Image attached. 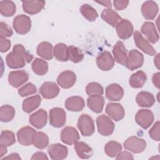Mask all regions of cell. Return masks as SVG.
<instances>
[{"mask_svg":"<svg viewBox=\"0 0 160 160\" xmlns=\"http://www.w3.org/2000/svg\"><path fill=\"white\" fill-rule=\"evenodd\" d=\"M114 8L118 11H121L127 8L129 4V1L127 0H115L113 2Z\"/></svg>","mask_w":160,"mask_h":160,"instance_id":"obj_47","label":"cell"},{"mask_svg":"<svg viewBox=\"0 0 160 160\" xmlns=\"http://www.w3.org/2000/svg\"><path fill=\"white\" fill-rule=\"evenodd\" d=\"M74 144V149L79 158L81 159H89L92 156V149L88 144L78 141Z\"/></svg>","mask_w":160,"mask_h":160,"instance_id":"obj_30","label":"cell"},{"mask_svg":"<svg viewBox=\"0 0 160 160\" xmlns=\"http://www.w3.org/2000/svg\"><path fill=\"white\" fill-rule=\"evenodd\" d=\"M123 145L126 150L134 153H141L145 149L146 142L137 136H131L124 142Z\"/></svg>","mask_w":160,"mask_h":160,"instance_id":"obj_7","label":"cell"},{"mask_svg":"<svg viewBox=\"0 0 160 160\" xmlns=\"http://www.w3.org/2000/svg\"><path fill=\"white\" fill-rule=\"evenodd\" d=\"M86 92L88 95L91 96H101L103 94L104 90L102 86L98 82H92L89 83L86 88Z\"/></svg>","mask_w":160,"mask_h":160,"instance_id":"obj_42","label":"cell"},{"mask_svg":"<svg viewBox=\"0 0 160 160\" xmlns=\"http://www.w3.org/2000/svg\"><path fill=\"white\" fill-rule=\"evenodd\" d=\"M53 55L59 61H67L68 60L67 46L64 43H58L53 48Z\"/></svg>","mask_w":160,"mask_h":160,"instance_id":"obj_34","label":"cell"},{"mask_svg":"<svg viewBox=\"0 0 160 160\" xmlns=\"http://www.w3.org/2000/svg\"><path fill=\"white\" fill-rule=\"evenodd\" d=\"M134 39L136 46L144 53L149 56H155L156 54L155 49L150 44L149 41L144 38L138 31H135L134 32Z\"/></svg>","mask_w":160,"mask_h":160,"instance_id":"obj_8","label":"cell"},{"mask_svg":"<svg viewBox=\"0 0 160 160\" xmlns=\"http://www.w3.org/2000/svg\"><path fill=\"white\" fill-rule=\"evenodd\" d=\"M30 124L36 129H41L44 127L48 121L47 112L43 109H40L29 116Z\"/></svg>","mask_w":160,"mask_h":160,"instance_id":"obj_18","label":"cell"},{"mask_svg":"<svg viewBox=\"0 0 160 160\" xmlns=\"http://www.w3.org/2000/svg\"><path fill=\"white\" fill-rule=\"evenodd\" d=\"M16 11V7L14 2L12 1H1L0 12L5 17L13 16Z\"/></svg>","mask_w":160,"mask_h":160,"instance_id":"obj_33","label":"cell"},{"mask_svg":"<svg viewBox=\"0 0 160 160\" xmlns=\"http://www.w3.org/2000/svg\"><path fill=\"white\" fill-rule=\"evenodd\" d=\"M77 126L81 134L84 136H91L95 131L92 118L90 116L85 114H82L79 116Z\"/></svg>","mask_w":160,"mask_h":160,"instance_id":"obj_2","label":"cell"},{"mask_svg":"<svg viewBox=\"0 0 160 160\" xmlns=\"http://www.w3.org/2000/svg\"><path fill=\"white\" fill-rule=\"evenodd\" d=\"M98 67L102 71H109L114 65V59L110 52L105 51L98 55L96 58Z\"/></svg>","mask_w":160,"mask_h":160,"instance_id":"obj_11","label":"cell"},{"mask_svg":"<svg viewBox=\"0 0 160 160\" xmlns=\"http://www.w3.org/2000/svg\"><path fill=\"white\" fill-rule=\"evenodd\" d=\"M101 18L111 26L115 28L122 18L119 14L111 8L104 9L101 12Z\"/></svg>","mask_w":160,"mask_h":160,"instance_id":"obj_29","label":"cell"},{"mask_svg":"<svg viewBox=\"0 0 160 160\" xmlns=\"http://www.w3.org/2000/svg\"><path fill=\"white\" fill-rule=\"evenodd\" d=\"M84 106V101L81 96H71L68 98L65 101V107L70 111H81L83 109Z\"/></svg>","mask_w":160,"mask_h":160,"instance_id":"obj_25","label":"cell"},{"mask_svg":"<svg viewBox=\"0 0 160 160\" xmlns=\"http://www.w3.org/2000/svg\"><path fill=\"white\" fill-rule=\"evenodd\" d=\"M116 159H133L134 157L132 154L128 151L120 152L116 157Z\"/></svg>","mask_w":160,"mask_h":160,"instance_id":"obj_48","label":"cell"},{"mask_svg":"<svg viewBox=\"0 0 160 160\" xmlns=\"http://www.w3.org/2000/svg\"><path fill=\"white\" fill-rule=\"evenodd\" d=\"M80 136L78 131L71 126H67L63 128L61 132V140L64 144L72 145L79 141Z\"/></svg>","mask_w":160,"mask_h":160,"instance_id":"obj_15","label":"cell"},{"mask_svg":"<svg viewBox=\"0 0 160 160\" xmlns=\"http://www.w3.org/2000/svg\"><path fill=\"white\" fill-rule=\"evenodd\" d=\"M32 69L37 75H44L48 72V64L43 59L40 58H35L32 63Z\"/></svg>","mask_w":160,"mask_h":160,"instance_id":"obj_35","label":"cell"},{"mask_svg":"<svg viewBox=\"0 0 160 160\" xmlns=\"http://www.w3.org/2000/svg\"><path fill=\"white\" fill-rule=\"evenodd\" d=\"M22 9L27 14L32 15L39 13L44 7V1H22Z\"/></svg>","mask_w":160,"mask_h":160,"instance_id":"obj_24","label":"cell"},{"mask_svg":"<svg viewBox=\"0 0 160 160\" xmlns=\"http://www.w3.org/2000/svg\"><path fill=\"white\" fill-rule=\"evenodd\" d=\"M98 3L102 4L103 6L107 7L108 8H111V1H97Z\"/></svg>","mask_w":160,"mask_h":160,"instance_id":"obj_53","label":"cell"},{"mask_svg":"<svg viewBox=\"0 0 160 160\" xmlns=\"http://www.w3.org/2000/svg\"><path fill=\"white\" fill-rule=\"evenodd\" d=\"M96 124L98 132L102 136H109L114 130V123L105 114H101L97 118Z\"/></svg>","mask_w":160,"mask_h":160,"instance_id":"obj_3","label":"cell"},{"mask_svg":"<svg viewBox=\"0 0 160 160\" xmlns=\"http://www.w3.org/2000/svg\"><path fill=\"white\" fill-rule=\"evenodd\" d=\"M7 146L0 144V157L2 158L3 156H4L7 153Z\"/></svg>","mask_w":160,"mask_h":160,"instance_id":"obj_52","label":"cell"},{"mask_svg":"<svg viewBox=\"0 0 160 160\" xmlns=\"http://www.w3.org/2000/svg\"><path fill=\"white\" fill-rule=\"evenodd\" d=\"M104 98L102 96H91L87 99L88 108L96 113L102 112L104 106Z\"/></svg>","mask_w":160,"mask_h":160,"instance_id":"obj_26","label":"cell"},{"mask_svg":"<svg viewBox=\"0 0 160 160\" xmlns=\"http://www.w3.org/2000/svg\"><path fill=\"white\" fill-rule=\"evenodd\" d=\"M122 150L120 143L114 141H111L106 143L104 146V152L109 157L114 158Z\"/></svg>","mask_w":160,"mask_h":160,"instance_id":"obj_37","label":"cell"},{"mask_svg":"<svg viewBox=\"0 0 160 160\" xmlns=\"http://www.w3.org/2000/svg\"><path fill=\"white\" fill-rule=\"evenodd\" d=\"M146 80V74L142 71H138L131 76L129 83L132 88H141L144 86Z\"/></svg>","mask_w":160,"mask_h":160,"instance_id":"obj_32","label":"cell"},{"mask_svg":"<svg viewBox=\"0 0 160 160\" xmlns=\"http://www.w3.org/2000/svg\"><path fill=\"white\" fill-rule=\"evenodd\" d=\"M80 12L89 21H94L98 17L96 10L88 4H84L81 6Z\"/></svg>","mask_w":160,"mask_h":160,"instance_id":"obj_38","label":"cell"},{"mask_svg":"<svg viewBox=\"0 0 160 160\" xmlns=\"http://www.w3.org/2000/svg\"><path fill=\"white\" fill-rule=\"evenodd\" d=\"M29 75L24 70L11 71L9 74L8 82L14 88H18L28 81Z\"/></svg>","mask_w":160,"mask_h":160,"instance_id":"obj_17","label":"cell"},{"mask_svg":"<svg viewBox=\"0 0 160 160\" xmlns=\"http://www.w3.org/2000/svg\"><path fill=\"white\" fill-rule=\"evenodd\" d=\"M160 123L158 121L154 123L153 126L149 131V134L151 139L159 141L160 140Z\"/></svg>","mask_w":160,"mask_h":160,"instance_id":"obj_44","label":"cell"},{"mask_svg":"<svg viewBox=\"0 0 160 160\" xmlns=\"http://www.w3.org/2000/svg\"><path fill=\"white\" fill-rule=\"evenodd\" d=\"M49 144V138L46 134L43 132H36V136L33 142V145L39 149H44Z\"/></svg>","mask_w":160,"mask_h":160,"instance_id":"obj_40","label":"cell"},{"mask_svg":"<svg viewBox=\"0 0 160 160\" xmlns=\"http://www.w3.org/2000/svg\"><path fill=\"white\" fill-rule=\"evenodd\" d=\"M14 108L8 104L3 105L0 108V120L4 122L11 121L14 117Z\"/></svg>","mask_w":160,"mask_h":160,"instance_id":"obj_36","label":"cell"},{"mask_svg":"<svg viewBox=\"0 0 160 160\" xmlns=\"http://www.w3.org/2000/svg\"><path fill=\"white\" fill-rule=\"evenodd\" d=\"M36 131L30 126H24L21 128L17 132L18 142L23 146H30L33 144Z\"/></svg>","mask_w":160,"mask_h":160,"instance_id":"obj_5","label":"cell"},{"mask_svg":"<svg viewBox=\"0 0 160 160\" xmlns=\"http://www.w3.org/2000/svg\"><path fill=\"white\" fill-rule=\"evenodd\" d=\"M124 95V90L120 85L112 83L107 86L106 89V97L111 101H120Z\"/></svg>","mask_w":160,"mask_h":160,"instance_id":"obj_23","label":"cell"},{"mask_svg":"<svg viewBox=\"0 0 160 160\" xmlns=\"http://www.w3.org/2000/svg\"><path fill=\"white\" fill-rule=\"evenodd\" d=\"M159 77H160V73L156 72L155 74H153L152 78V82L154 84V85L157 88H159L160 87V81H159Z\"/></svg>","mask_w":160,"mask_h":160,"instance_id":"obj_50","label":"cell"},{"mask_svg":"<svg viewBox=\"0 0 160 160\" xmlns=\"http://www.w3.org/2000/svg\"><path fill=\"white\" fill-rule=\"evenodd\" d=\"M37 54L46 60L52 59L54 56L52 45L49 42H41L37 47Z\"/></svg>","mask_w":160,"mask_h":160,"instance_id":"obj_31","label":"cell"},{"mask_svg":"<svg viewBox=\"0 0 160 160\" xmlns=\"http://www.w3.org/2000/svg\"><path fill=\"white\" fill-rule=\"evenodd\" d=\"M49 124L54 128H59L66 123V114L62 108H54L49 111Z\"/></svg>","mask_w":160,"mask_h":160,"instance_id":"obj_6","label":"cell"},{"mask_svg":"<svg viewBox=\"0 0 160 160\" xmlns=\"http://www.w3.org/2000/svg\"><path fill=\"white\" fill-rule=\"evenodd\" d=\"M118 37L121 39H127L133 34L134 29L132 23L128 19H122L116 26Z\"/></svg>","mask_w":160,"mask_h":160,"instance_id":"obj_14","label":"cell"},{"mask_svg":"<svg viewBox=\"0 0 160 160\" xmlns=\"http://www.w3.org/2000/svg\"><path fill=\"white\" fill-rule=\"evenodd\" d=\"M105 111L106 114L115 121L122 119L125 116L124 108L119 103H108L106 105Z\"/></svg>","mask_w":160,"mask_h":160,"instance_id":"obj_19","label":"cell"},{"mask_svg":"<svg viewBox=\"0 0 160 160\" xmlns=\"http://www.w3.org/2000/svg\"><path fill=\"white\" fill-rule=\"evenodd\" d=\"M144 62V56L138 50L132 49L128 54L125 66L129 69L133 71L142 66Z\"/></svg>","mask_w":160,"mask_h":160,"instance_id":"obj_9","label":"cell"},{"mask_svg":"<svg viewBox=\"0 0 160 160\" xmlns=\"http://www.w3.org/2000/svg\"><path fill=\"white\" fill-rule=\"evenodd\" d=\"M159 11V7L157 3L153 1H147L141 6V12L146 19H154Z\"/></svg>","mask_w":160,"mask_h":160,"instance_id":"obj_21","label":"cell"},{"mask_svg":"<svg viewBox=\"0 0 160 160\" xmlns=\"http://www.w3.org/2000/svg\"><path fill=\"white\" fill-rule=\"evenodd\" d=\"M15 142L16 138L13 132L9 130H5L1 132L0 144H2L8 147L12 145Z\"/></svg>","mask_w":160,"mask_h":160,"instance_id":"obj_41","label":"cell"},{"mask_svg":"<svg viewBox=\"0 0 160 160\" xmlns=\"http://www.w3.org/2000/svg\"><path fill=\"white\" fill-rule=\"evenodd\" d=\"M154 64L158 68V69L159 68V54H158L155 56V58H154Z\"/></svg>","mask_w":160,"mask_h":160,"instance_id":"obj_54","label":"cell"},{"mask_svg":"<svg viewBox=\"0 0 160 160\" xmlns=\"http://www.w3.org/2000/svg\"><path fill=\"white\" fill-rule=\"evenodd\" d=\"M60 89L58 86L54 82H44L39 89L41 95L44 99H53L59 93Z\"/></svg>","mask_w":160,"mask_h":160,"instance_id":"obj_16","label":"cell"},{"mask_svg":"<svg viewBox=\"0 0 160 160\" xmlns=\"http://www.w3.org/2000/svg\"><path fill=\"white\" fill-rule=\"evenodd\" d=\"M33 56L29 54L21 44H16L6 56V64L11 69H19L23 68L26 62H30Z\"/></svg>","mask_w":160,"mask_h":160,"instance_id":"obj_1","label":"cell"},{"mask_svg":"<svg viewBox=\"0 0 160 160\" xmlns=\"http://www.w3.org/2000/svg\"><path fill=\"white\" fill-rule=\"evenodd\" d=\"M31 160H39V159H48V158L47 156V155L43 152H35L31 157Z\"/></svg>","mask_w":160,"mask_h":160,"instance_id":"obj_49","label":"cell"},{"mask_svg":"<svg viewBox=\"0 0 160 160\" xmlns=\"http://www.w3.org/2000/svg\"><path fill=\"white\" fill-rule=\"evenodd\" d=\"M48 152L51 159L54 160H61L67 157L68 149L66 146L59 143L52 144L49 146Z\"/></svg>","mask_w":160,"mask_h":160,"instance_id":"obj_12","label":"cell"},{"mask_svg":"<svg viewBox=\"0 0 160 160\" xmlns=\"http://www.w3.org/2000/svg\"><path fill=\"white\" fill-rule=\"evenodd\" d=\"M41 102V98L39 94H36L25 99L22 102V110L26 113H30L37 109Z\"/></svg>","mask_w":160,"mask_h":160,"instance_id":"obj_28","label":"cell"},{"mask_svg":"<svg viewBox=\"0 0 160 160\" xmlns=\"http://www.w3.org/2000/svg\"><path fill=\"white\" fill-rule=\"evenodd\" d=\"M37 92V88L35 85L31 82H28L20 88L18 90V94L21 97L28 96L33 94Z\"/></svg>","mask_w":160,"mask_h":160,"instance_id":"obj_43","label":"cell"},{"mask_svg":"<svg viewBox=\"0 0 160 160\" xmlns=\"http://www.w3.org/2000/svg\"><path fill=\"white\" fill-rule=\"evenodd\" d=\"M141 31L148 38L149 42L154 44L159 41V36L153 22L151 21L144 22L141 26Z\"/></svg>","mask_w":160,"mask_h":160,"instance_id":"obj_20","label":"cell"},{"mask_svg":"<svg viewBox=\"0 0 160 160\" xmlns=\"http://www.w3.org/2000/svg\"><path fill=\"white\" fill-rule=\"evenodd\" d=\"M2 159H21V157L19 156L18 153H11V154L8 155V156L4 157Z\"/></svg>","mask_w":160,"mask_h":160,"instance_id":"obj_51","label":"cell"},{"mask_svg":"<svg viewBox=\"0 0 160 160\" xmlns=\"http://www.w3.org/2000/svg\"><path fill=\"white\" fill-rule=\"evenodd\" d=\"M76 81V75L71 71H64L60 73L57 78L58 85L63 89H69L74 86Z\"/></svg>","mask_w":160,"mask_h":160,"instance_id":"obj_13","label":"cell"},{"mask_svg":"<svg viewBox=\"0 0 160 160\" xmlns=\"http://www.w3.org/2000/svg\"><path fill=\"white\" fill-rule=\"evenodd\" d=\"M11 41L5 38H0V51L2 52H7L11 48Z\"/></svg>","mask_w":160,"mask_h":160,"instance_id":"obj_46","label":"cell"},{"mask_svg":"<svg viewBox=\"0 0 160 160\" xmlns=\"http://www.w3.org/2000/svg\"><path fill=\"white\" fill-rule=\"evenodd\" d=\"M112 53L114 61L122 66L126 65L128 58V51L122 41H119L115 44L112 49Z\"/></svg>","mask_w":160,"mask_h":160,"instance_id":"obj_22","label":"cell"},{"mask_svg":"<svg viewBox=\"0 0 160 160\" xmlns=\"http://www.w3.org/2000/svg\"><path fill=\"white\" fill-rule=\"evenodd\" d=\"M12 33V30L10 26L2 21L0 22V38L10 37Z\"/></svg>","mask_w":160,"mask_h":160,"instance_id":"obj_45","label":"cell"},{"mask_svg":"<svg viewBox=\"0 0 160 160\" xmlns=\"http://www.w3.org/2000/svg\"><path fill=\"white\" fill-rule=\"evenodd\" d=\"M154 114L151 110L140 109L135 115L136 122L143 129H148L154 121Z\"/></svg>","mask_w":160,"mask_h":160,"instance_id":"obj_10","label":"cell"},{"mask_svg":"<svg viewBox=\"0 0 160 160\" xmlns=\"http://www.w3.org/2000/svg\"><path fill=\"white\" fill-rule=\"evenodd\" d=\"M136 101L138 106L142 108H150L155 102L154 95L148 91H141L138 94Z\"/></svg>","mask_w":160,"mask_h":160,"instance_id":"obj_27","label":"cell"},{"mask_svg":"<svg viewBox=\"0 0 160 160\" xmlns=\"http://www.w3.org/2000/svg\"><path fill=\"white\" fill-rule=\"evenodd\" d=\"M12 26L18 34H25L31 29V21L30 18L26 15H18L14 18Z\"/></svg>","mask_w":160,"mask_h":160,"instance_id":"obj_4","label":"cell"},{"mask_svg":"<svg viewBox=\"0 0 160 160\" xmlns=\"http://www.w3.org/2000/svg\"><path fill=\"white\" fill-rule=\"evenodd\" d=\"M68 60L72 62L78 63L84 59V54L82 51L74 46H69L68 47Z\"/></svg>","mask_w":160,"mask_h":160,"instance_id":"obj_39","label":"cell"}]
</instances>
